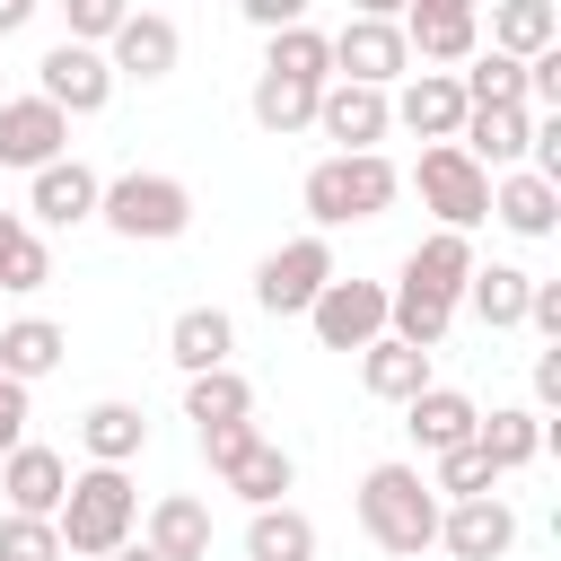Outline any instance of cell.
Wrapping results in <instances>:
<instances>
[{
  "label": "cell",
  "mask_w": 561,
  "mask_h": 561,
  "mask_svg": "<svg viewBox=\"0 0 561 561\" xmlns=\"http://www.w3.org/2000/svg\"><path fill=\"white\" fill-rule=\"evenodd\" d=\"M359 526H368V543L377 552H394V561H421L430 543H438V491H430V473L421 465H368L359 473Z\"/></svg>",
  "instance_id": "cell-1"
},
{
  "label": "cell",
  "mask_w": 561,
  "mask_h": 561,
  "mask_svg": "<svg viewBox=\"0 0 561 561\" xmlns=\"http://www.w3.org/2000/svg\"><path fill=\"white\" fill-rule=\"evenodd\" d=\"M394 193H403V167H394L386 149H333V158H316V167H307V184H298V202H307V219H316V228L386 219V210H394Z\"/></svg>",
  "instance_id": "cell-2"
},
{
  "label": "cell",
  "mask_w": 561,
  "mask_h": 561,
  "mask_svg": "<svg viewBox=\"0 0 561 561\" xmlns=\"http://www.w3.org/2000/svg\"><path fill=\"white\" fill-rule=\"evenodd\" d=\"M96 219H105L123 245H175V237L193 228V184L167 175V167H123V175H105Z\"/></svg>",
  "instance_id": "cell-3"
},
{
  "label": "cell",
  "mask_w": 561,
  "mask_h": 561,
  "mask_svg": "<svg viewBox=\"0 0 561 561\" xmlns=\"http://www.w3.org/2000/svg\"><path fill=\"white\" fill-rule=\"evenodd\" d=\"M53 526H61V552L105 561V552L140 526V491H131V473H123V465H79L70 491H61V508H53Z\"/></svg>",
  "instance_id": "cell-4"
},
{
  "label": "cell",
  "mask_w": 561,
  "mask_h": 561,
  "mask_svg": "<svg viewBox=\"0 0 561 561\" xmlns=\"http://www.w3.org/2000/svg\"><path fill=\"white\" fill-rule=\"evenodd\" d=\"M412 193H421V210L438 219V228H482L491 219V167L482 158H465L456 140H430L421 149V167H412Z\"/></svg>",
  "instance_id": "cell-5"
},
{
  "label": "cell",
  "mask_w": 561,
  "mask_h": 561,
  "mask_svg": "<svg viewBox=\"0 0 561 561\" xmlns=\"http://www.w3.org/2000/svg\"><path fill=\"white\" fill-rule=\"evenodd\" d=\"M333 272H342V263H333L324 228H307V237H289V245H272V254L254 263V307H263V316H307V298H316Z\"/></svg>",
  "instance_id": "cell-6"
},
{
  "label": "cell",
  "mask_w": 561,
  "mask_h": 561,
  "mask_svg": "<svg viewBox=\"0 0 561 561\" xmlns=\"http://www.w3.org/2000/svg\"><path fill=\"white\" fill-rule=\"evenodd\" d=\"M35 96H53L70 123H79V114H105V105H114V61H105V44H70V35H61V44L35 61Z\"/></svg>",
  "instance_id": "cell-7"
},
{
  "label": "cell",
  "mask_w": 561,
  "mask_h": 561,
  "mask_svg": "<svg viewBox=\"0 0 561 561\" xmlns=\"http://www.w3.org/2000/svg\"><path fill=\"white\" fill-rule=\"evenodd\" d=\"M307 324H316V342L324 351H359V342H377L386 333V280H324L316 298H307Z\"/></svg>",
  "instance_id": "cell-8"
},
{
  "label": "cell",
  "mask_w": 561,
  "mask_h": 561,
  "mask_svg": "<svg viewBox=\"0 0 561 561\" xmlns=\"http://www.w3.org/2000/svg\"><path fill=\"white\" fill-rule=\"evenodd\" d=\"M324 44H333V79L394 88V79L412 70V44H403V26H394V18H342Z\"/></svg>",
  "instance_id": "cell-9"
},
{
  "label": "cell",
  "mask_w": 561,
  "mask_h": 561,
  "mask_svg": "<svg viewBox=\"0 0 561 561\" xmlns=\"http://www.w3.org/2000/svg\"><path fill=\"white\" fill-rule=\"evenodd\" d=\"M316 140H333V149H377L386 131H394V114H386V88H368V79H324L316 88V123H307Z\"/></svg>",
  "instance_id": "cell-10"
},
{
  "label": "cell",
  "mask_w": 561,
  "mask_h": 561,
  "mask_svg": "<svg viewBox=\"0 0 561 561\" xmlns=\"http://www.w3.org/2000/svg\"><path fill=\"white\" fill-rule=\"evenodd\" d=\"M438 543L456 561H508L517 543V508L500 491H473V500H438Z\"/></svg>",
  "instance_id": "cell-11"
},
{
  "label": "cell",
  "mask_w": 561,
  "mask_h": 561,
  "mask_svg": "<svg viewBox=\"0 0 561 561\" xmlns=\"http://www.w3.org/2000/svg\"><path fill=\"white\" fill-rule=\"evenodd\" d=\"M105 61H114V79L158 88V79L184 61V35H175V18H167V9H131V18L105 35Z\"/></svg>",
  "instance_id": "cell-12"
},
{
  "label": "cell",
  "mask_w": 561,
  "mask_h": 561,
  "mask_svg": "<svg viewBox=\"0 0 561 561\" xmlns=\"http://www.w3.org/2000/svg\"><path fill=\"white\" fill-rule=\"evenodd\" d=\"M386 114H394L412 140H456L465 88H456V70H403V88H386Z\"/></svg>",
  "instance_id": "cell-13"
},
{
  "label": "cell",
  "mask_w": 561,
  "mask_h": 561,
  "mask_svg": "<svg viewBox=\"0 0 561 561\" xmlns=\"http://www.w3.org/2000/svg\"><path fill=\"white\" fill-rule=\"evenodd\" d=\"M96 193H105V175L88 167V158H44L35 167V184H26V210H35V228H79V219H96Z\"/></svg>",
  "instance_id": "cell-14"
},
{
  "label": "cell",
  "mask_w": 561,
  "mask_h": 561,
  "mask_svg": "<svg viewBox=\"0 0 561 561\" xmlns=\"http://www.w3.org/2000/svg\"><path fill=\"white\" fill-rule=\"evenodd\" d=\"M61 149H70V114L53 96H0V167H26L35 175Z\"/></svg>",
  "instance_id": "cell-15"
},
{
  "label": "cell",
  "mask_w": 561,
  "mask_h": 561,
  "mask_svg": "<svg viewBox=\"0 0 561 561\" xmlns=\"http://www.w3.org/2000/svg\"><path fill=\"white\" fill-rule=\"evenodd\" d=\"M403 44H412V61H465V53H482V18H473V0H403Z\"/></svg>",
  "instance_id": "cell-16"
},
{
  "label": "cell",
  "mask_w": 561,
  "mask_h": 561,
  "mask_svg": "<svg viewBox=\"0 0 561 561\" xmlns=\"http://www.w3.org/2000/svg\"><path fill=\"white\" fill-rule=\"evenodd\" d=\"M526 140H535V105H465V123H456V149L482 158L491 175L526 167Z\"/></svg>",
  "instance_id": "cell-17"
},
{
  "label": "cell",
  "mask_w": 561,
  "mask_h": 561,
  "mask_svg": "<svg viewBox=\"0 0 561 561\" xmlns=\"http://www.w3.org/2000/svg\"><path fill=\"white\" fill-rule=\"evenodd\" d=\"M491 219H500L508 237H552V228H561V184L535 175V167H500V175H491Z\"/></svg>",
  "instance_id": "cell-18"
},
{
  "label": "cell",
  "mask_w": 561,
  "mask_h": 561,
  "mask_svg": "<svg viewBox=\"0 0 561 561\" xmlns=\"http://www.w3.org/2000/svg\"><path fill=\"white\" fill-rule=\"evenodd\" d=\"M473 421H482V403L465 394V386H421V394H403V430H412V447L421 456H438V447H465L473 438Z\"/></svg>",
  "instance_id": "cell-19"
},
{
  "label": "cell",
  "mask_w": 561,
  "mask_h": 561,
  "mask_svg": "<svg viewBox=\"0 0 561 561\" xmlns=\"http://www.w3.org/2000/svg\"><path fill=\"white\" fill-rule=\"evenodd\" d=\"M0 491H9V508H26V517H53V508H61V491H70V456H61V447H35V438H18V447L0 456Z\"/></svg>",
  "instance_id": "cell-20"
},
{
  "label": "cell",
  "mask_w": 561,
  "mask_h": 561,
  "mask_svg": "<svg viewBox=\"0 0 561 561\" xmlns=\"http://www.w3.org/2000/svg\"><path fill=\"white\" fill-rule=\"evenodd\" d=\"M140 543H149L158 561H210V508H202L193 491H167V500H149Z\"/></svg>",
  "instance_id": "cell-21"
},
{
  "label": "cell",
  "mask_w": 561,
  "mask_h": 561,
  "mask_svg": "<svg viewBox=\"0 0 561 561\" xmlns=\"http://www.w3.org/2000/svg\"><path fill=\"white\" fill-rule=\"evenodd\" d=\"M359 386H368L377 403H403V394L430 386V351L403 342V333H377V342H359Z\"/></svg>",
  "instance_id": "cell-22"
},
{
  "label": "cell",
  "mask_w": 561,
  "mask_h": 561,
  "mask_svg": "<svg viewBox=\"0 0 561 561\" xmlns=\"http://www.w3.org/2000/svg\"><path fill=\"white\" fill-rule=\"evenodd\" d=\"M473 237L465 228H430L412 254H403V280H421V289H447V298H465V280H473Z\"/></svg>",
  "instance_id": "cell-23"
},
{
  "label": "cell",
  "mask_w": 561,
  "mask_h": 561,
  "mask_svg": "<svg viewBox=\"0 0 561 561\" xmlns=\"http://www.w3.org/2000/svg\"><path fill=\"white\" fill-rule=\"evenodd\" d=\"M228 351H237V324H228V307H184L175 324H167V359L193 377V368H228Z\"/></svg>",
  "instance_id": "cell-24"
},
{
  "label": "cell",
  "mask_w": 561,
  "mask_h": 561,
  "mask_svg": "<svg viewBox=\"0 0 561 561\" xmlns=\"http://www.w3.org/2000/svg\"><path fill=\"white\" fill-rule=\"evenodd\" d=\"M79 447H88V465H131L140 447H149V421H140V403H88L79 412Z\"/></svg>",
  "instance_id": "cell-25"
},
{
  "label": "cell",
  "mask_w": 561,
  "mask_h": 561,
  "mask_svg": "<svg viewBox=\"0 0 561 561\" xmlns=\"http://www.w3.org/2000/svg\"><path fill=\"white\" fill-rule=\"evenodd\" d=\"M61 351H70V333H61L53 316H18V324H0V377H18V386L53 377Z\"/></svg>",
  "instance_id": "cell-26"
},
{
  "label": "cell",
  "mask_w": 561,
  "mask_h": 561,
  "mask_svg": "<svg viewBox=\"0 0 561 561\" xmlns=\"http://www.w3.org/2000/svg\"><path fill=\"white\" fill-rule=\"evenodd\" d=\"M245 561H316V517L289 500H263L245 517Z\"/></svg>",
  "instance_id": "cell-27"
},
{
  "label": "cell",
  "mask_w": 561,
  "mask_h": 561,
  "mask_svg": "<svg viewBox=\"0 0 561 561\" xmlns=\"http://www.w3.org/2000/svg\"><path fill=\"white\" fill-rule=\"evenodd\" d=\"M316 88H324V79H289V70H263V79H254V96H245V114H254L272 140H289V131H307V123H316Z\"/></svg>",
  "instance_id": "cell-28"
},
{
  "label": "cell",
  "mask_w": 561,
  "mask_h": 561,
  "mask_svg": "<svg viewBox=\"0 0 561 561\" xmlns=\"http://www.w3.org/2000/svg\"><path fill=\"white\" fill-rule=\"evenodd\" d=\"M526 289H535V272H517V263H473V280H465L456 307H473L491 333H508V324H526Z\"/></svg>",
  "instance_id": "cell-29"
},
{
  "label": "cell",
  "mask_w": 561,
  "mask_h": 561,
  "mask_svg": "<svg viewBox=\"0 0 561 561\" xmlns=\"http://www.w3.org/2000/svg\"><path fill=\"white\" fill-rule=\"evenodd\" d=\"M447 324H456V298H447V289H421V280H394V289H386V333H403V342L438 351V342H447Z\"/></svg>",
  "instance_id": "cell-30"
},
{
  "label": "cell",
  "mask_w": 561,
  "mask_h": 561,
  "mask_svg": "<svg viewBox=\"0 0 561 561\" xmlns=\"http://www.w3.org/2000/svg\"><path fill=\"white\" fill-rule=\"evenodd\" d=\"M473 447L491 456V473H517V465L543 456V421H535L526 403H500L491 421H473Z\"/></svg>",
  "instance_id": "cell-31"
},
{
  "label": "cell",
  "mask_w": 561,
  "mask_h": 561,
  "mask_svg": "<svg viewBox=\"0 0 561 561\" xmlns=\"http://www.w3.org/2000/svg\"><path fill=\"white\" fill-rule=\"evenodd\" d=\"M219 482H228L245 508H263V500H280V491L298 482V456H289V447H272V438H254V447H245V456H237Z\"/></svg>",
  "instance_id": "cell-32"
},
{
  "label": "cell",
  "mask_w": 561,
  "mask_h": 561,
  "mask_svg": "<svg viewBox=\"0 0 561 561\" xmlns=\"http://www.w3.org/2000/svg\"><path fill=\"white\" fill-rule=\"evenodd\" d=\"M491 44L526 61V53L561 44V9H552V0H491Z\"/></svg>",
  "instance_id": "cell-33"
},
{
  "label": "cell",
  "mask_w": 561,
  "mask_h": 561,
  "mask_svg": "<svg viewBox=\"0 0 561 561\" xmlns=\"http://www.w3.org/2000/svg\"><path fill=\"white\" fill-rule=\"evenodd\" d=\"M254 412V386L237 377V368H193L184 377V421L202 430V421H245Z\"/></svg>",
  "instance_id": "cell-34"
},
{
  "label": "cell",
  "mask_w": 561,
  "mask_h": 561,
  "mask_svg": "<svg viewBox=\"0 0 561 561\" xmlns=\"http://www.w3.org/2000/svg\"><path fill=\"white\" fill-rule=\"evenodd\" d=\"M473 70H456V88H465V105H526V61L517 53H465Z\"/></svg>",
  "instance_id": "cell-35"
},
{
  "label": "cell",
  "mask_w": 561,
  "mask_h": 561,
  "mask_svg": "<svg viewBox=\"0 0 561 561\" xmlns=\"http://www.w3.org/2000/svg\"><path fill=\"white\" fill-rule=\"evenodd\" d=\"M263 70H289V79H333V44L298 18V26H272V44H263Z\"/></svg>",
  "instance_id": "cell-36"
},
{
  "label": "cell",
  "mask_w": 561,
  "mask_h": 561,
  "mask_svg": "<svg viewBox=\"0 0 561 561\" xmlns=\"http://www.w3.org/2000/svg\"><path fill=\"white\" fill-rule=\"evenodd\" d=\"M430 465H438V473H430V491H438V500H473V491H491V482H500V473H491V456H482L473 438H465V447H438Z\"/></svg>",
  "instance_id": "cell-37"
},
{
  "label": "cell",
  "mask_w": 561,
  "mask_h": 561,
  "mask_svg": "<svg viewBox=\"0 0 561 561\" xmlns=\"http://www.w3.org/2000/svg\"><path fill=\"white\" fill-rule=\"evenodd\" d=\"M44 280H53V245H44L35 228H18V237L0 245V289H9V298H35Z\"/></svg>",
  "instance_id": "cell-38"
},
{
  "label": "cell",
  "mask_w": 561,
  "mask_h": 561,
  "mask_svg": "<svg viewBox=\"0 0 561 561\" xmlns=\"http://www.w3.org/2000/svg\"><path fill=\"white\" fill-rule=\"evenodd\" d=\"M0 561H70V552H61V526L53 517L0 508Z\"/></svg>",
  "instance_id": "cell-39"
},
{
  "label": "cell",
  "mask_w": 561,
  "mask_h": 561,
  "mask_svg": "<svg viewBox=\"0 0 561 561\" xmlns=\"http://www.w3.org/2000/svg\"><path fill=\"white\" fill-rule=\"evenodd\" d=\"M123 18H131V0H61V35L70 44H105Z\"/></svg>",
  "instance_id": "cell-40"
},
{
  "label": "cell",
  "mask_w": 561,
  "mask_h": 561,
  "mask_svg": "<svg viewBox=\"0 0 561 561\" xmlns=\"http://www.w3.org/2000/svg\"><path fill=\"white\" fill-rule=\"evenodd\" d=\"M254 438H263V430H254V412H245V421H202V465H210V473H228Z\"/></svg>",
  "instance_id": "cell-41"
},
{
  "label": "cell",
  "mask_w": 561,
  "mask_h": 561,
  "mask_svg": "<svg viewBox=\"0 0 561 561\" xmlns=\"http://www.w3.org/2000/svg\"><path fill=\"white\" fill-rule=\"evenodd\" d=\"M526 105H535V114H561V44L526 53Z\"/></svg>",
  "instance_id": "cell-42"
},
{
  "label": "cell",
  "mask_w": 561,
  "mask_h": 561,
  "mask_svg": "<svg viewBox=\"0 0 561 561\" xmlns=\"http://www.w3.org/2000/svg\"><path fill=\"white\" fill-rule=\"evenodd\" d=\"M526 324H535L543 342H561V280H535V289H526Z\"/></svg>",
  "instance_id": "cell-43"
},
{
  "label": "cell",
  "mask_w": 561,
  "mask_h": 561,
  "mask_svg": "<svg viewBox=\"0 0 561 561\" xmlns=\"http://www.w3.org/2000/svg\"><path fill=\"white\" fill-rule=\"evenodd\" d=\"M18 438H26V386H18V377H0V456H9Z\"/></svg>",
  "instance_id": "cell-44"
},
{
  "label": "cell",
  "mask_w": 561,
  "mask_h": 561,
  "mask_svg": "<svg viewBox=\"0 0 561 561\" xmlns=\"http://www.w3.org/2000/svg\"><path fill=\"white\" fill-rule=\"evenodd\" d=\"M237 9H245V26H263V35H272V26H298L316 0H237Z\"/></svg>",
  "instance_id": "cell-45"
},
{
  "label": "cell",
  "mask_w": 561,
  "mask_h": 561,
  "mask_svg": "<svg viewBox=\"0 0 561 561\" xmlns=\"http://www.w3.org/2000/svg\"><path fill=\"white\" fill-rule=\"evenodd\" d=\"M535 403H561V342L535 351Z\"/></svg>",
  "instance_id": "cell-46"
},
{
  "label": "cell",
  "mask_w": 561,
  "mask_h": 561,
  "mask_svg": "<svg viewBox=\"0 0 561 561\" xmlns=\"http://www.w3.org/2000/svg\"><path fill=\"white\" fill-rule=\"evenodd\" d=\"M26 18H35V0H0V35H18Z\"/></svg>",
  "instance_id": "cell-47"
},
{
  "label": "cell",
  "mask_w": 561,
  "mask_h": 561,
  "mask_svg": "<svg viewBox=\"0 0 561 561\" xmlns=\"http://www.w3.org/2000/svg\"><path fill=\"white\" fill-rule=\"evenodd\" d=\"M351 18H403V0H351Z\"/></svg>",
  "instance_id": "cell-48"
},
{
  "label": "cell",
  "mask_w": 561,
  "mask_h": 561,
  "mask_svg": "<svg viewBox=\"0 0 561 561\" xmlns=\"http://www.w3.org/2000/svg\"><path fill=\"white\" fill-rule=\"evenodd\" d=\"M105 561H158V552H149V543H131V535H123V543H114V552H105Z\"/></svg>",
  "instance_id": "cell-49"
},
{
  "label": "cell",
  "mask_w": 561,
  "mask_h": 561,
  "mask_svg": "<svg viewBox=\"0 0 561 561\" xmlns=\"http://www.w3.org/2000/svg\"><path fill=\"white\" fill-rule=\"evenodd\" d=\"M18 228H26V219H18V210H0V245H9V237H18Z\"/></svg>",
  "instance_id": "cell-50"
}]
</instances>
